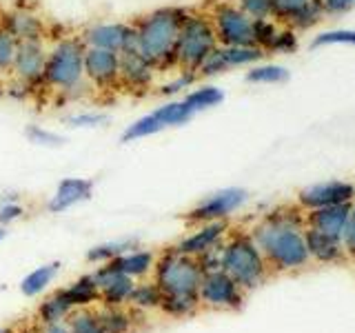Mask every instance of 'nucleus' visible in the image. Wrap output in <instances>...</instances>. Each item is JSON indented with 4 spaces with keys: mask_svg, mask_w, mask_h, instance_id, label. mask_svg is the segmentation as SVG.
<instances>
[{
    "mask_svg": "<svg viewBox=\"0 0 355 333\" xmlns=\"http://www.w3.org/2000/svg\"><path fill=\"white\" fill-rule=\"evenodd\" d=\"M304 229V216L300 211L286 207L271 211L253 229L251 238L262 251L266 264L277 271H291L309 262Z\"/></svg>",
    "mask_w": 355,
    "mask_h": 333,
    "instance_id": "nucleus-1",
    "label": "nucleus"
},
{
    "mask_svg": "<svg viewBox=\"0 0 355 333\" xmlns=\"http://www.w3.org/2000/svg\"><path fill=\"white\" fill-rule=\"evenodd\" d=\"M187 14L189 9L184 7H160L133 22L138 53H142L158 71L171 69V67L178 69L175 42Z\"/></svg>",
    "mask_w": 355,
    "mask_h": 333,
    "instance_id": "nucleus-2",
    "label": "nucleus"
},
{
    "mask_svg": "<svg viewBox=\"0 0 355 333\" xmlns=\"http://www.w3.org/2000/svg\"><path fill=\"white\" fill-rule=\"evenodd\" d=\"M85 49L87 47L80 36H69L53 42L47 49L42 87H49L55 94H67L69 89L87 83L83 71Z\"/></svg>",
    "mask_w": 355,
    "mask_h": 333,
    "instance_id": "nucleus-3",
    "label": "nucleus"
},
{
    "mask_svg": "<svg viewBox=\"0 0 355 333\" xmlns=\"http://www.w3.org/2000/svg\"><path fill=\"white\" fill-rule=\"evenodd\" d=\"M266 260L247 233H238L220 247V269L238 282L242 291L260 287L266 278Z\"/></svg>",
    "mask_w": 355,
    "mask_h": 333,
    "instance_id": "nucleus-4",
    "label": "nucleus"
},
{
    "mask_svg": "<svg viewBox=\"0 0 355 333\" xmlns=\"http://www.w3.org/2000/svg\"><path fill=\"white\" fill-rule=\"evenodd\" d=\"M202 275L205 271L198 258L178 253L175 249L164 251L153 264V282L162 296H198Z\"/></svg>",
    "mask_w": 355,
    "mask_h": 333,
    "instance_id": "nucleus-5",
    "label": "nucleus"
},
{
    "mask_svg": "<svg viewBox=\"0 0 355 333\" xmlns=\"http://www.w3.org/2000/svg\"><path fill=\"white\" fill-rule=\"evenodd\" d=\"M218 47V38L211 18L205 14L189 11L182 20L180 33L175 42V67L182 71L198 74V67L205 62L207 56Z\"/></svg>",
    "mask_w": 355,
    "mask_h": 333,
    "instance_id": "nucleus-6",
    "label": "nucleus"
},
{
    "mask_svg": "<svg viewBox=\"0 0 355 333\" xmlns=\"http://www.w3.org/2000/svg\"><path fill=\"white\" fill-rule=\"evenodd\" d=\"M209 18H211V25H214L218 44H225V47L255 44L253 42V20L247 14H242L236 5H231V3L218 5Z\"/></svg>",
    "mask_w": 355,
    "mask_h": 333,
    "instance_id": "nucleus-7",
    "label": "nucleus"
},
{
    "mask_svg": "<svg viewBox=\"0 0 355 333\" xmlns=\"http://www.w3.org/2000/svg\"><path fill=\"white\" fill-rule=\"evenodd\" d=\"M266 56L255 44H238V47H225V44H218V47L211 51L205 62L198 67V78H211L218 74H225L229 69H238V67H253L258 65Z\"/></svg>",
    "mask_w": 355,
    "mask_h": 333,
    "instance_id": "nucleus-8",
    "label": "nucleus"
},
{
    "mask_svg": "<svg viewBox=\"0 0 355 333\" xmlns=\"http://www.w3.org/2000/svg\"><path fill=\"white\" fill-rule=\"evenodd\" d=\"M80 40L85 47L125 53L136 49V29L133 22H96L83 31Z\"/></svg>",
    "mask_w": 355,
    "mask_h": 333,
    "instance_id": "nucleus-9",
    "label": "nucleus"
},
{
    "mask_svg": "<svg viewBox=\"0 0 355 333\" xmlns=\"http://www.w3.org/2000/svg\"><path fill=\"white\" fill-rule=\"evenodd\" d=\"M200 302L211 309H240L242 307V289L229 273L222 269L207 271L198 289Z\"/></svg>",
    "mask_w": 355,
    "mask_h": 333,
    "instance_id": "nucleus-10",
    "label": "nucleus"
},
{
    "mask_svg": "<svg viewBox=\"0 0 355 333\" xmlns=\"http://www.w3.org/2000/svg\"><path fill=\"white\" fill-rule=\"evenodd\" d=\"M244 200H247V191H244V189H238V187L220 189V191L200 200V203L187 214V220L193 222V225L227 220L233 211H238L244 205Z\"/></svg>",
    "mask_w": 355,
    "mask_h": 333,
    "instance_id": "nucleus-11",
    "label": "nucleus"
},
{
    "mask_svg": "<svg viewBox=\"0 0 355 333\" xmlns=\"http://www.w3.org/2000/svg\"><path fill=\"white\" fill-rule=\"evenodd\" d=\"M44 60H47L44 40H22V42H18V51H16L14 67H11L9 78L27 85L29 89L36 85H42Z\"/></svg>",
    "mask_w": 355,
    "mask_h": 333,
    "instance_id": "nucleus-12",
    "label": "nucleus"
},
{
    "mask_svg": "<svg viewBox=\"0 0 355 333\" xmlns=\"http://www.w3.org/2000/svg\"><path fill=\"white\" fill-rule=\"evenodd\" d=\"M85 80L94 89H114L120 76V53L87 47L85 49V62H83Z\"/></svg>",
    "mask_w": 355,
    "mask_h": 333,
    "instance_id": "nucleus-13",
    "label": "nucleus"
},
{
    "mask_svg": "<svg viewBox=\"0 0 355 333\" xmlns=\"http://www.w3.org/2000/svg\"><path fill=\"white\" fill-rule=\"evenodd\" d=\"M355 200V185L344 180H329L313 187H306L300 191L297 203L302 209H322L333 205H349Z\"/></svg>",
    "mask_w": 355,
    "mask_h": 333,
    "instance_id": "nucleus-14",
    "label": "nucleus"
},
{
    "mask_svg": "<svg viewBox=\"0 0 355 333\" xmlns=\"http://www.w3.org/2000/svg\"><path fill=\"white\" fill-rule=\"evenodd\" d=\"M155 71L158 69L142 53H138V49L120 53L118 83L120 87L129 89V92H147V89H151Z\"/></svg>",
    "mask_w": 355,
    "mask_h": 333,
    "instance_id": "nucleus-15",
    "label": "nucleus"
},
{
    "mask_svg": "<svg viewBox=\"0 0 355 333\" xmlns=\"http://www.w3.org/2000/svg\"><path fill=\"white\" fill-rule=\"evenodd\" d=\"M227 231H229V225L225 220L205 222V225H200L193 233L184 236L173 249L178 253L191 255V258H200L202 253L220 247V242H222V238L227 236Z\"/></svg>",
    "mask_w": 355,
    "mask_h": 333,
    "instance_id": "nucleus-16",
    "label": "nucleus"
},
{
    "mask_svg": "<svg viewBox=\"0 0 355 333\" xmlns=\"http://www.w3.org/2000/svg\"><path fill=\"white\" fill-rule=\"evenodd\" d=\"M94 280L98 284L100 300H103L105 307H122L125 302H129L133 284H136L133 282V278L111 269L109 264L100 266V269L94 273Z\"/></svg>",
    "mask_w": 355,
    "mask_h": 333,
    "instance_id": "nucleus-17",
    "label": "nucleus"
},
{
    "mask_svg": "<svg viewBox=\"0 0 355 333\" xmlns=\"http://www.w3.org/2000/svg\"><path fill=\"white\" fill-rule=\"evenodd\" d=\"M94 196V180L89 178H64L58 182L53 196L49 198L47 209L51 214H64L67 209L87 203Z\"/></svg>",
    "mask_w": 355,
    "mask_h": 333,
    "instance_id": "nucleus-18",
    "label": "nucleus"
},
{
    "mask_svg": "<svg viewBox=\"0 0 355 333\" xmlns=\"http://www.w3.org/2000/svg\"><path fill=\"white\" fill-rule=\"evenodd\" d=\"M0 27L7 29L18 42L22 40H44V22L38 14L29 9H14L9 14L0 16Z\"/></svg>",
    "mask_w": 355,
    "mask_h": 333,
    "instance_id": "nucleus-19",
    "label": "nucleus"
},
{
    "mask_svg": "<svg viewBox=\"0 0 355 333\" xmlns=\"http://www.w3.org/2000/svg\"><path fill=\"white\" fill-rule=\"evenodd\" d=\"M349 207H351V203L349 205H333V207L311 209V211H306L304 222H306L309 229L342 240V231H344V225H347Z\"/></svg>",
    "mask_w": 355,
    "mask_h": 333,
    "instance_id": "nucleus-20",
    "label": "nucleus"
},
{
    "mask_svg": "<svg viewBox=\"0 0 355 333\" xmlns=\"http://www.w3.org/2000/svg\"><path fill=\"white\" fill-rule=\"evenodd\" d=\"M304 240H306V249H309V258H315L320 262H340L344 255L342 240L324 236V233L313 231V229H304Z\"/></svg>",
    "mask_w": 355,
    "mask_h": 333,
    "instance_id": "nucleus-21",
    "label": "nucleus"
},
{
    "mask_svg": "<svg viewBox=\"0 0 355 333\" xmlns=\"http://www.w3.org/2000/svg\"><path fill=\"white\" fill-rule=\"evenodd\" d=\"M111 269H116L120 273H125L129 278H142L149 271H153L155 258L151 251H142V249H131L127 253L118 255L111 262H107Z\"/></svg>",
    "mask_w": 355,
    "mask_h": 333,
    "instance_id": "nucleus-22",
    "label": "nucleus"
},
{
    "mask_svg": "<svg viewBox=\"0 0 355 333\" xmlns=\"http://www.w3.org/2000/svg\"><path fill=\"white\" fill-rule=\"evenodd\" d=\"M76 307L71 305L69 296H67L64 289L55 291L53 296H49L44 302L38 307V320L42 325H53V322H64L67 318L71 316V311Z\"/></svg>",
    "mask_w": 355,
    "mask_h": 333,
    "instance_id": "nucleus-23",
    "label": "nucleus"
},
{
    "mask_svg": "<svg viewBox=\"0 0 355 333\" xmlns=\"http://www.w3.org/2000/svg\"><path fill=\"white\" fill-rule=\"evenodd\" d=\"M60 271V262H47L38 266V269L29 271L25 278H22L20 282V291L25 293L27 298H33V296H40L44 289H47L53 280L55 275Z\"/></svg>",
    "mask_w": 355,
    "mask_h": 333,
    "instance_id": "nucleus-24",
    "label": "nucleus"
},
{
    "mask_svg": "<svg viewBox=\"0 0 355 333\" xmlns=\"http://www.w3.org/2000/svg\"><path fill=\"white\" fill-rule=\"evenodd\" d=\"M182 100H184V105L191 109V114L196 116L200 111L218 107L222 100H225V92L216 85H200V87H193L191 92H187V96Z\"/></svg>",
    "mask_w": 355,
    "mask_h": 333,
    "instance_id": "nucleus-25",
    "label": "nucleus"
},
{
    "mask_svg": "<svg viewBox=\"0 0 355 333\" xmlns=\"http://www.w3.org/2000/svg\"><path fill=\"white\" fill-rule=\"evenodd\" d=\"M153 114L164 125V129L180 127L193 118L191 109L184 105V100H166V103H162L160 107L153 109Z\"/></svg>",
    "mask_w": 355,
    "mask_h": 333,
    "instance_id": "nucleus-26",
    "label": "nucleus"
},
{
    "mask_svg": "<svg viewBox=\"0 0 355 333\" xmlns=\"http://www.w3.org/2000/svg\"><path fill=\"white\" fill-rule=\"evenodd\" d=\"M67 296H69L71 305L76 309H83L87 305L96 302V300H100V291H98V284L94 280V275H83L78 278L76 282H71L69 287L64 289Z\"/></svg>",
    "mask_w": 355,
    "mask_h": 333,
    "instance_id": "nucleus-27",
    "label": "nucleus"
},
{
    "mask_svg": "<svg viewBox=\"0 0 355 333\" xmlns=\"http://www.w3.org/2000/svg\"><path fill=\"white\" fill-rule=\"evenodd\" d=\"M138 242L133 238H125V240H111V242H105V244H98V247L89 249L87 251V260L89 262H100V264H107L111 262L114 258H118V255L127 253L131 249H136Z\"/></svg>",
    "mask_w": 355,
    "mask_h": 333,
    "instance_id": "nucleus-28",
    "label": "nucleus"
},
{
    "mask_svg": "<svg viewBox=\"0 0 355 333\" xmlns=\"http://www.w3.org/2000/svg\"><path fill=\"white\" fill-rule=\"evenodd\" d=\"M164 131V125L155 118V114H144L142 118L133 120L131 125H127V129L122 131V142H136L140 138H149L155 136V133Z\"/></svg>",
    "mask_w": 355,
    "mask_h": 333,
    "instance_id": "nucleus-29",
    "label": "nucleus"
},
{
    "mask_svg": "<svg viewBox=\"0 0 355 333\" xmlns=\"http://www.w3.org/2000/svg\"><path fill=\"white\" fill-rule=\"evenodd\" d=\"M286 78H288L286 67L275 65V62L253 65L247 71V80L253 85H277V83H284Z\"/></svg>",
    "mask_w": 355,
    "mask_h": 333,
    "instance_id": "nucleus-30",
    "label": "nucleus"
},
{
    "mask_svg": "<svg viewBox=\"0 0 355 333\" xmlns=\"http://www.w3.org/2000/svg\"><path fill=\"white\" fill-rule=\"evenodd\" d=\"M162 302V291L155 282H140L133 284V291L129 296V305L136 309H160Z\"/></svg>",
    "mask_w": 355,
    "mask_h": 333,
    "instance_id": "nucleus-31",
    "label": "nucleus"
},
{
    "mask_svg": "<svg viewBox=\"0 0 355 333\" xmlns=\"http://www.w3.org/2000/svg\"><path fill=\"white\" fill-rule=\"evenodd\" d=\"M100 327L105 333H129L131 331V316L127 311H122L120 307H105L98 314Z\"/></svg>",
    "mask_w": 355,
    "mask_h": 333,
    "instance_id": "nucleus-32",
    "label": "nucleus"
},
{
    "mask_svg": "<svg viewBox=\"0 0 355 333\" xmlns=\"http://www.w3.org/2000/svg\"><path fill=\"white\" fill-rule=\"evenodd\" d=\"M198 307H200L198 296H162V302H160V309L171 318L191 316Z\"/></svg>",
    "mask_w": 355,
    "mask_h": 333,
    "instance_id": "nucleus-33",
    "label": "nucleus"
},
{
    "mask_svg": "<svg viewBox=\"0 0 355 333\" xmlns=\"http://www.w3.org/2000/svg\"><path fill=\"white\" fill-rule=\"evenodd\" d=\"M67 327H69L71 333H105L103 327H100L98 314L85 307L71 311V316L67 318Z\"/></svg>",
    "mask_w": 355,
    "mask_h": 333,
    "instance_id": "nucleus-34",
    "label": "nucleus"
},
{
    "mask_svg": "<svg viewBox=\"0 0 355 333\" xmlns=\"http://www.w3.org/2000/svg\"><path fill=\"white\" fill-rule=\"evenodd\" d=\"M109 122V116L103 114V111H73V114L64 116V125L71 129H98L105 127Z\"/></svg>",
    "mask_w": 355,
    "mask_h": 333,
    "instance_id": "nucleus-35",
    "label": "nucleus"
},
{
    "mask_svg": "<svg viewBox=\"0 0 355 333\" xmlns=\"http://www.w3.org/2000/svg\"><path fill=\"white\" fill-rule=\"evenodd\" d=\"M18 51V40L7 29L0 27V78L11 76V67Z\"/></svg>",
    "mask_w": 355,
    "mask_h": 333,
    "instance_id": "nucleus-36",
    "label": "nucleus"
},
{
    "mask_svg": "<svg viewBox=\"0 0 355 333\" xmlns=\"http://www.w3.org/2000/svg\"><path fill=\"white\" fill-rule=\"evenodd\" d=\"M322 14H324V9H322L320 0H311V3L302 11H297V14L291 20H288L286 25L291 27V29H295V31H300V29L304 31V29H311L313 25H318Z\"/></svg>",
    "mask_w": 355,
    "mask_h": 333,
    "instance_id": "nucleus-37",
    "label": "nucleus"
},
{
    "mask_svg": "<svg viewBox=\"0 0 355 333\" xmlns=\"http://www.w3.org/2000/svg\"><path fill=\"white\" fill-rule=\"evenodd\" d=\"M25 136L31 144H36V147L55 149V147H62L64 144V136H60V133H55L51 129H44L40 125H29L25 129Z\"/></svg>",
    "mask_w": 355,
    "mask_h": 333,
    "instance_id": "nucleus-38",
    "label": "nucleus"
},
{
    "mask_svg": "<svg viewBox=\"0 0 355 333\" xmlns=\"http://www.w3.org/2000/svg\"><path fill=\"white\" fill-rule=\"evenodd\" d=\"M277 27L273 18H266V20H253V42L255 47H260L262 51H266L271 47V42L277 33Z\"/></svg>",
    "mask_w": 355,
    "mask_h": 333,
    "instance_id": "nucleus-39",
    "label": "nucleus"
},
{
    "mask_svg": "<svg viewBox=\"0 0 355 333\" xmlns=\"http://www.w3.org/2000/svg\"><path fill=\"white\" fill-rule=\"evenodd\" d=\"M236 7L251 20L273 18V0H236Z\"/></svg>",
    "mask_w": 355,
    "mask_h": 333,
    "instance_id": "nucleus-40",
    "label": "nucleus"
},
{
    "mask_svg": "<svg viewBox=\"0 0 355 333\" xmlns=\"http://www.w3.org/2000/svg\"><path fill=\"white\" fill-rule=\"evenodd\" d=\"M297 49V36H295V29L291 27H280L275 33V38L271 42V47L266 51H273V53H291Z\"/></svg>",
    "mask_w": 355,
    "mask_h": 333,
    "instance_id": "nucleus-41",
    "label": "nucleus"
},
{
    "mask_svg": "<svg viewBox=\"0 0 355 333\" xmlns=\"http://www.w3.org/2000/svg\"><path fill=\"white\" fill-rule=\"evenodd\" d=\"M196 78H198V74H193V71H178V76L173 78V80H169L166 85H162L160 87V96H164V98H171V96H175V94H180V92H189V87H191L193 83H196Z\"/></svg>",
    "mask_w": 355,
    "mask_h": 333,
    "instance_id": "nucleus-42",
    "label": "nucleus"
},
{
    "mask_svg": "<svg viewBox=\"0 0 355 333\" xmlns=\"http://www.w3.org/2000/svg\"><path fill=\"white\" fill-rule=\"evenodd\" d=\"M311 0H273V18L288 22L297 11H302Z\"/></svg>",
    "mask_w": 355,
    "mask_h": 333,
    "instance_id": "nucleus-43",
    "label": "nucleus"
},
{
    "mask_svg": "<svg viewBox=\"0 0 355 333\" xmlns=\"http://www.w3.org/2000/svg\"><path fill=\"white\" fill-rule=\"evenodd\" d=\"M315 47L320 44H355V29H336L324 31L315 38Z\"/></svg>",
    "mask_w": 355,
    "mask_h": 333,
    "instance_id": "nucleus-44",
    "label": "nucleus"
},
{
    "mask_svg": "<svg viewBox=\"0 0 355 333\" xmlns=\"http://www.w3.org/2000/svg\"><path fill=\"white\" fill-rule=\"evenodd\" d=\"M342 247L349 258H355V200L349 207L347 225H344V231H342Z\"/></svg>",
    "mask_w": 355,
    "mask_h": 333,
    "instance_id": "nucleus-45",
    "label": "nucleus"
},
{
    "mask_svg": "<svg viewBox=\"0 0 355 333\" xmlns=\"http://www.w3.org/2000/svg\"><path fill=\"white\" fill-rule=\"evenodd\" d=\"M22 214H25V209H22L18 200H7V203L0 205V227L16 222L18 218H22Z\"/></svg>",
    "mask_w": 355,
    "mask_h": 333,
    "instance_id": "nucleus-46",
    "label": "nucleus"
},
{
    "mask_svg": "<svg viewBox=\"0 0 355 333\" xmlns=\"http://www.w3.org/2000/svg\"><path fill=\"white\" fill-rule=\"evenodd\" d=\"M320 3H322V9H324V14H331V16L344 14V11L355 7V0H320Z\"/></svg>",
    "mask_w": 355,
    "mask_h": 333,
    "instance_id": "nucleus-47",
    "label": "nucleus"
},
{
    "mask_svg": "<svg viewBox=\"0 0 355 333\" xmlns=\"http://www.w3.org/2000/svg\"><path fill=\"white\" fill-rule=\"evenodd\" d=\"M40 333H71L64 322H53V325H44Z\"/></svg>",
    "mask_w": 355,
    "mask_h": 333,
    "instance_id": "nucleus-48",
    "label": "nucleus"
},
{
    "mask_svg": "<svg viewBox=\"0 0 355 333\" xmlns=\"http://www.w3.org/2000/svg\"><path fill=\"white\" fill-rule=\"evenodd\" d=\"M5 236H7V231H5V227H0V242L5 240Z\"/></svg>",
    "mask_w": 355,
    "mask_h": 333,
    "instance_id": "nucleus-49",
    "label": "nucleus"
},
{
    "mask_svg": "<svg viewBox=\"0 0 355 333\" xmlns=\"http://www.w3.org/2000/svg\"><path fill=\"white\" fill-rule=\"evenodd\" d=\"M0 80H3V78H0ZM3 89H5V87H3V83H0V96H3Z\"/></svg>",
    "mask_w": 355,
    "mask_h": 333,
    "instance_id": "nucleus-50",
    "label": "nucleus"
},
{
    "mask_svg": "<svg viewBox=\"0 0 355 333\" xmlns=\"http://www.w3.org/2000/svg\"><path fill=\"white\" fill-rule=\"evenodd\" d=\"M0 333H9L7 329H3V327H0Z\"/></svg>",
    "mask_w": 355,
    "mask_h": 333,
    "instance_id": "nucleus-51",
    "label": "nucleus"
}]
</instances>
